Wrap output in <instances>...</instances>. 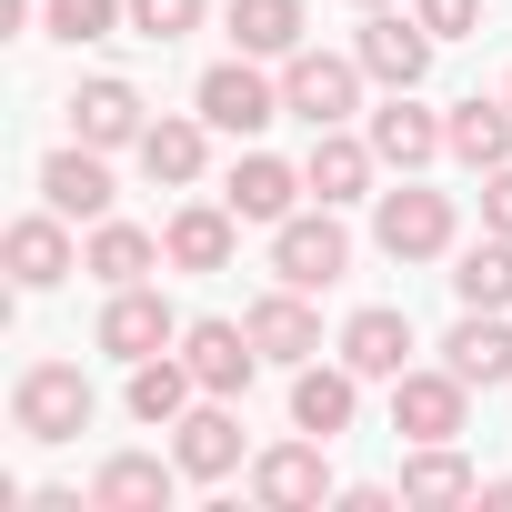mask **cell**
<instances>
[{
	"label": "cell",
	"instance_id": "obj_1",
	"mask_svg": "<svg viewBox=\"0 0 512 512\" xmlns=\"http://www.w3.org/2000/svg\"><path fill=\"white\" fill-rule=\"evenodd\" d=\"M11 422H21V442H81V432H91V382H81V362H31V372L11 382Z\"/></svg>",
	"mask_w": 512,
	"mask_h": 512
},
{
	"label": "cell",
	"instance_id": "obj_2",
	"mask_svg": "<svg viewBox=\"0 0 512 512\" xmlns=\"http://www.w3.org/2000/svg\"><path fill=\"white\" fill-rule=\"evenodd\" d=\"M342 272H352V231L332 221V201L272 221V282H292V292H332Z\"/></svg>",
	"mask_w": 512,
	"mask_h": 512
},
{
	"label": "cell",
	"instance_id": "obj_3",
	"mask_svg": "<svg viewBox=\"0 0 512 512\" xmlns=\"http://www.w3.org/2000/svg\"><path fill=\"white\" fill-rule=\"evenodd\" d=\"M191 101H201V121L231 131V141H251V131H272V121H282V81L251 61V51H241V61H211Z\"/></svg>",
	"mask_w": 512,
	"mask_h": 512
},
{
	"label": "cell",
	"instance_id": "obj_4",
	"mask_svg": "<svg viewBox=\"0 0 512 512\" xmlns=\"http://www.w3.org/2000/svg\"><path fill=\"white\" fill-rule=\"evenodd\" d=\"M362 81H372L362 61H342V51H312V41H302V51L282 61V111H292V121H312V131H332L342 111H362Z\"/></svg>",
	"mask_w": 512,
	"mask_h": 512
},
{
	"label": "cell",
	"instance_id": "obj_5",
	"mask_svg": "<svg viewBox=\"0 0 512 512\" xmlns=\"http://www.w3.org/2000/svg\"><path fill=\"white\" fill-rule=\"evenodd\" d=\"M372 241L392 262H442L452 251V191H422L402 171V191H382V211H372Z\"/></svg>",
	"mask_w": 512,
	"mask_h": 512
},
{
	"label": "cell",
	"instance_id": "obj_6",
	"mask_svg": "<svg viewBox=\"0 0 512 512\" xmlns=\"http://www.w3.org/2000/svg\"><path fill=\"white\" fill-rule=\"evenodd\" d=\"M462 412H472V382H462L452 362L392 382V432H402V442H462Z\"/></svg>",
	"mask_w": 512,
	"mask_h": 512
},
{
	"label": "cell",
	"instance_id": "obj_7",
	"mask_svg": "<svg viewBox=\"0 0 512 512\" xmlns=\"http://www.w3.org/2000/svg\"><path fill=\"white\" fill-rule=\"evenodd\" d=\"M181 362L201 392H251V372H262V342H251V322H181Z\"/></svg>",
	"mask_w": 512,
	"mask_h": 512
},
{
	"label": "cell",
	"instance_id": "obj_8",
	"mask_svg": "<svg viewBox=\"0 0 512 512\" xmlns=\"http://www.w3.org/2000/svg\"><path fill=\"white\" fill-rule=\"evenodd\" d=\"M352 61H362L382 91H422V71H432V31H422L412 11H372L362 41H352Z\"/></svg>",
	"mask_w": 512,
	"mask_h": 512
},
{
	"label": "cell",
	"instance_id": "obj_9",
	"mask_svg": "<svg viewBox=\"0 0 512 512\" xmlns=\"http://www.w3.org/2000/svg\"><path fill=\"white\" fill-rule=\"evenodd\" d=\"M141 131H151V101L131 91V81H81L71 91V141H91V151H141Z\"/></svg>",
	"mask_w": 512,
	"mask_h": 512
},
{
	"label": "cell",
	"instance_id": "obj_10",
	"mask_svg": "<svg viewBox=\"0 0 512 512\" xmlns=\"http://www.w3.org/2000/svg\"><path fill=\"white\" fill-rule=\"evenodd\" d=\"M181 342V312L151 292V282H121L111 302H101V352H121V362H151V352H171Z\"/></svg>",
	"mask_w": 512,
	"mask_h": 512
},
{
	"label": "cell",
	"instance_id": "obj_11",
	"mask_svg": "<svg viewBox=\"0 0 512 512\" xmlns=\"http://www.w3.org/2000/svg\"><path fill=\"white\" fill-rule=\"evenodd\" d=\"M0 251H11V282H21V292H51V282H71V272H81V251H71V211H51V201H41V211H21Z\"/></svg>",
	"mask_w": 512,
	"mask_h": 512
},
{
	"label": "cell",
	"instance_id": "obj_12",
	"mask_svg": "<svg viewBox=\"0 0 512 512\" xmlns=\"http://www.w3.org/2000/svg\"><path fill=\"white\" fill-rule=\"evenodd\" d=\"M322 452H332V442H312V432H302V442H272L262 462H251V492H262L272 512H312V502H332V462H322Z\"/></svg>",
	"mask_w": 512,
	"mask_h": 512
},
{
	"label": "cell",
	"instance_id": "obj_13",
	"mask_svg": "<svg viewBox=\"0 0 512 512\" xmlns=\"http://www.w3.org/2000/svg\"><path fill=\"white\" fill-rule=\"evenodd\" d=\"M171 462H181L191 482H221V472H241V422H231V402H221V392H201V402L171 422Z\"/></svg>",
	"mask_w": 512,
	"mask_h": 512
},
{
	"label": "cell",
	"instance_id": "obj_14",
	"mask_svg": "<svg viewBox=\"0 0 512 512\" xmlns=\"http://www.w3.org/2000/svg\"><path fill=\"white\" fill-rule=\"evenodd\" d=\"M352 412H362V372L352 362H302L292 372V432H312V442H342L352 432Z\"/></svg>",
	"mask_w": 512,
	"mask_h": 512
},
{
	"label": "cell",
	"instance_id": "obj_15",
	"mask_svg": "<svg viewBox=\"0 0 512 512\" xmlns=\"http://www.w3.org/2000/svg\"><path fill=\"white\" fill-rule=\"evenodd\" d=\"M41 201L71 211V221H111V151H91V141L51 151L41 161Z\"/></svg>",
	"mask_w": 512,
	"mask_h": 512
},
{
	"label": "cell",
	"instance_id": "obj_16",
	"mask_svg": "<svg viewBox=\"0 0 512 512\" xmlns=\"http://www.w3.org/2000/svg\"><path fill=\"white\" fill-rule=\"evenodd\" d=\"M342 362H352L362 382H402V372H412V312H392V302L352 312V322H342Z\"/></svg>",
	"mask_w": 512,
	"mask_h": 512
},
{
	"label": "cell",
	"instance_id": "obj_17",
	"mask_svg": "<svg viewBox=\"0 0 512 512\" xmlns=\"http://www.w3.org/2000/svg\"><path fill=\"white\" fill-rule=\"evenodd\" d=\"M181 482H191L181 462H151V452H111V462L91 472V512H161Z\"/></svg>",
	"mask_w": 512,
	"mask_h": 512
},
{
	"label": "cell",
	"instance_id": "obj_18",
	"mask_svg": "<svg viewBox=\"0 0 512 512\" xmlns=\"http://www.w3.org/2000/svg\"><path fill=\"white\" fill-rule=\"evenodd\" d=\"M171 272H231V251H241V211L231 201H191V211H171Z\"/></svg>",
	"mask_w": 512,
	"mask_h": 512
},
{
	"label": "cell",
	"instance_id": "obj_19",
	"mask_svg": "<svg viewBox=\"0 0 512 512\" xmlns=\"http://www.w3.org/2000/svg\"><path fill=\"white\" fill-rule=\"evenodd\" d=\"M241 322H251V342H262V362H312V352H322V312H312V292H292V282L262 292Z\"/></svg>",
	"mask_w": 512,
	"mask_h": 512
},
{
	"label": "cell",
	"instance_id": "obj_20",
	"mask_svg": "<svg viewBox=\"0 0 512 512\" xmlns=\"http://www.w3.org/2000/svg\"><path fill=\"white\" fill-rule=\"evenodd\" d=\"M201 161H211V121H201V111H161V121L141 131V171H151L161 191H191Z\"/></svg>",
	"mask_w": 512,
	"mask_h": 512
},
{
	"label": "cell",
	"instance_id": "obj_21",
	"mask_svg": "<svg viewBox=\"0 0 512 512\" xmlns=\"http://www.w3.org/2000/svg\"><path fill=\"white\" fill-rule=\"evenodd\" d=\"M161 262H171V241H161V231H141V221H91V251H81V272H91V282L121 292V282H151Z\"/></svg>",
	"mask_w": 512,
	"mask_h": 512
},
{
	"label": "cell",
	"instance_id": "obj_22",
	"mask_svg": "<svg viewBox=\"0 0 512 512\" xmlns=\"http://www.w3.org/2000/svg\"><path fill=\"white\" fill-rule=\"evenodd\" d=\"M302 191H312V181H302L292 161H272V151H241V161H231V191H221V201H231L241 221H292V211H302Z\"/></svg>",
	"mask_w": 512,
	"mask_h": 512
},
{
	"label": "cell",
	"instance_id": "obj_23",
	"mask_svg": "<svg viewBox=\"0 0 512 512\" xmlns=\"http://www.w3.org/2000/svg\"><path fill=\"white\" fill-rule=\"evenodd\" d=\"M372 151H382L392 171H422V161H442V151H452V131H442L412 91H392V101L372 111Z\"/></svg>",
	"mask_w": 512,
	"mask_h": 512
},
{
	"label": "cell",
	"instance_id": "obj_24",
	"mask_svg": "<svg viewBox=\"0 0 512 512\" xmlns=\"http://www.w3.org/2000/svg\"><path fill=\"white\" fill-rule=\"evenodd\" d=\"M372 161H382V151H372V141H352V131L332 121V131H312V161H302V181H312V191L342 211V201H362V191H372Z\"/></svg>",
	"mask_w": 512,
	"mask_h": 512
},
{
	"label": "cell",
	"instance_id": "obj_25",
	"mask_svg": "<svg viewBox=\"0 0 512 512\" xmlns=\"http://www.w3.org/2000/svg\"><path fill=\"white\" fill-rule=\"evenodd\" d=\"M191 392H201V382H191V362H181V352H151V362H131V392H121V402H131V422L171 432V422L191 412Z\"/></svg>",
	"mask_w": 512,
	"mask_h": 512
},
{
	"label": "cell",
	"instance_id": "obj_26",
	"mask_svg": "<svg viewBox=\"0 0 512 512\" xmlns=\"http://www.w3.org/2000/svg\"><path fill=\"white\" fill-rule=\"evenodd\" d=\"M442 131H452V161H462V171H502V161H512V101H482V91H472V101H452Z\"/></svg>",
	"mask_w": 512,
	"mask_h": 512
},
{
	"label": "cell",
	"instance_id": "obj_27",
	"mask_svg": "<svg viewBox=\"0 0 512 512\" xmlns=\"http://www.w3.org/2000/svg\"><path fill=\"white\" fill-rule=\"evenodd\" d=\"M442 352H452V372H462L472 392H492V382H512V322H502V312H462Z\"/></svg>",
	"mask_w": 512,
	"mask_h": 512
},
{
	"label": "cell",
	"instance_id": "obj_28",
	"mask_svg": "<svg viewBox=\"0 0 512 512\" xmlns=\"http://www.w3.org/2000/svg\"><path fill=\"white\" fill-rule=\"evenodd\" d=\"M452 292H462V312H512V241H502V231L462 241V262H452Z\"/></svg>",
	"mask_w": 512,
	"mask_h": 512
},
{
	"label": "cell",
	"instance_id": "obj_29",
	"mask_svg": "<svg viewBox=\"0 0 512 512\" xmlns=\"http://www.w3.org/2000/svg\"><path fill=\"white\" fill-rule=\"evenodd\" d=\"M402 502H482V472H472L452 442H412V462H402Z\"/></svg>",
	"mask_w": 512,
	"mask_h": 512
},
{
	"label": "cell",
	"instance_id": "obj_30",
	"mask_svg": "<svg viewBox=\"0 0 512 512\" xmlns=\"http://www.w3.org/2000/svg\"><path fill=\"white\" fill-rule=\"evenodd\" d=\"M231 41L251 61H292L302 51V0H231Z\"/></svg>",
	"mask_w": 512,
	"mask_h": 512
},
{
	"label": "cell",
	"instance_id": "obj_31",
	"mask_svg": "<svg viewBox=\"0 0 512 512\" xmlns=\"http://www.w3.org/2000/svg\"><path fill=\"white\" fill-rule=\"evenodd\" d=\"M41 21H51V41H71V51H81V41H111V31L131 21V0H51Z\"/></svg>",
	"mask_w": 512,
	"mask_h": 512
},
{
	"label": "cell",
	"instance_id": "obj_32",
	"mask_svg": "<svg viewBox=\"0 0 512 512\" xmlns=\"http://www.w3.org/2000/svg\"><path fill=\"white\" fill-rule=\"evenodd\" d=\"M201 11L211 0H131V31L141 41H181V31H201Z\"/></svg>",
	"mask_w": 512,
	"mask_h": 512
},
{
	"label": "cell",
	"instance_id": "obj_33",
	"mask_svg": "<svg viewBox=\"0 0 512 512\" xmlns=\"http://www.w3.org/2000/svg\"><path fill=\"white\" fill-rule=\"evenodd\" d=\"M412 21H422L432 41H472V31H482V0H412Z\"/></svg>",
	"mask_w": 512,
	"mask_h": 512
},
{
	"label": "cell",
	"instance_id": "obj_34",
	"mask_svg": "<svg viewBox=\"0 0 512 512\" xmlns=\"http://www.w3.org/2000/svg\"><path fill=\"white\" fill-rule=\"evenodd\" d=\"M482 231H502V241H512V161H502V171H482Z\"/></svg>",
	"mask_w": 512,
	"mask_h": 512
},
{
	"label": "cell",
	"instance_id": "obj_35",
	"mask_svg": "<svg viewBox=\"0 0 512 512\" xmlns=\"http://www.w3.org/2000/svg\"><path fill=\"white\" fill-rule=\"evenodd\" d=\"M352 11H392V0H352Z\"/></svg>",
	"mask_w": 512,
	"mask_h": 512
},
{
	"label": "cell",
	"instance_id": "obj_36",
	"mask_svg": "<svg viewBox=\"0 0 512 512\" xmlns=\"http://www.w3.org/2000/svg\"><path fill=\"white\" fill-rule=\"evenodd\" d=\"M502 101H512V81H502Z\"/></svg>",
	"mask_w": 512,
	"mask_h": 512
}]
</instances>
